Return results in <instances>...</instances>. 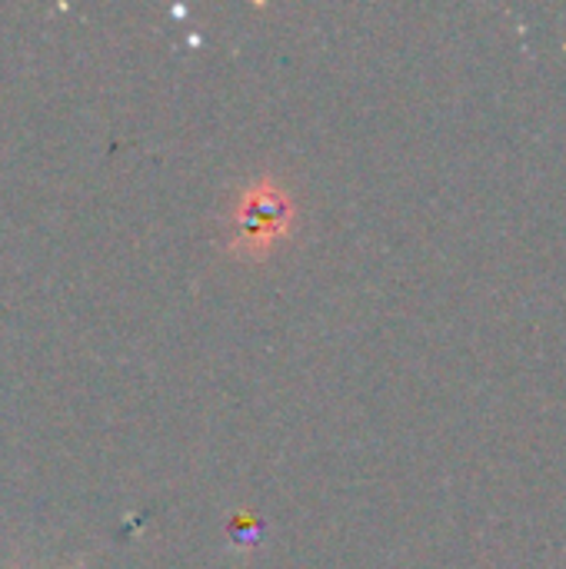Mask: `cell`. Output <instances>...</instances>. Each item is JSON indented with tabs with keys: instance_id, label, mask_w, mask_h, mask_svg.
Listing matches in <instances>:
<instances>
[{
	"instance_id": "1",
	"label": "cell",
	"mask_w": 566,
	"mask_h": 569,
	"mask_svg": "<svg viewBox=\"0 0 566 569\" xmlns=\"http://www.w3.org/2000/svg\"><path fill=\"white\" fill-rule=\"evenodd\" d=\"M294 223V207L274 180L250 183L230 213V250L237 257L257 260L270 253Z\"/></svg>"
}]
</instances>
